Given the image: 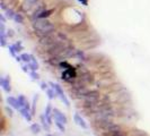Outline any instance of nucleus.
<instances>
[{"label": "nucleus", "instance_id": "1", "mask_svg": "<svg viewBox=\"0 0 150 136\" xmlns=\"http://www.w3.org/2000/svg\"><path fill=\"white\" fill-rule=\"evenodd\" d=\"M33 27L35 30V33L38 34L40 38L52 34L54 31V25L48 20L46 18L44 20H35L33 23Z\"/></svg>", "mask_w": 150, "mask_h": 136}, {"label": "nucleus", "instance_id": "2", "mask_svg": "<svg viewBox=\"0 0 150 136\" xmlns=\"http://www.w3.org/2000/svg\"><path fill=\"white\" fill-rule=\"evenodd\" d=\"M50 85H51V87L56 91V95H59L60 99L66 103V106H68L69 107V101H68V99L67 97L64 95V93H63V90H62V87L59 85V84H56V83H52V82H50Z\"/></svg>", "mask_w": 150, "mask_h": 136}, {"label": "nucleus", "instance_id": "3", "mask_svg": "<svg viewBox=\"0 0 150 136\" xmlns=\"http://www.w3.org/2000/svg\"><path fill=\"white\" fill-rule=\"evenodd\" d=\"M53 115V118H54V121H59V122H61V124H63V125H66L67 124V117L64 116L59 109H53V112H52Z\"/></svg>", "mask_w": 150, "mask_h": 136}, {"label": "nucleus", "instance_id": "4", "mask_svg": "<svg viewBox=\"0 0 150 136\" xmlns=\"http://www.w3.org/2000/svg\"><path fill=\"white\" fill-rule=\"evenodd\" d=\"M0 84H1V86H2V89H3L5 92L9 93V92L11 91V87H10V79H9V77L2 76V77L0 78Z\"/></svg>", "mask_w": 150, "mask_h": 136}, {"label": "nucleus", "instance_id": "5", "mask_svg": "<svg viewBox=\"0 0 150 136\" xmlns=\"http://www.w3.org/2000/svg\"><path fill=\"white\" fill-rule=\"evenodd\" d=\"M19 112L21 114V116L24 117L27 121H31L32 120V112H29V104H27L26 107H24V108H21L20 110H19Z\"/></svg>", "mask_w": 150, "mask_h": 136}, {"label": "nucleus", "instance_id": "6", "mask_svg": "<svg viewBox=\"0 0 150 136\" xmlns=\"http://www.w3.org/2000/svg\"><path fill=\"white\" fill-rule=\"evenodd\" d=\"M74 120H75L76 124H77L78 126H80L81 128H84V129H87V128H88L87 124L85 122V120L81 118V116H80L79 114H75V116H74Z\"/></svg>", "mask_w": 150, "mask_h": 136}, {"label": "nucleus", "instance_id": "7", "mask_svg": "<svg viewBox=\"0 0 150 136\" xmlns=\"http://www.w3.org/2000/svg\"><path fill=\"white\" fill-rule=\"evenodd\" d=\"M7 102H8V104H10L14 109L20 110V104H19V101H18V99H17V97H7Z\"/></svg>", "mask_w": 150, "mask_h": 136}, {"label": "nucleus", "instance_id": "8", "mask_svg": "<svg viewBox=\"0 0 150 136\" xmlns=\"http://www.w3.org/2000/svg\"><path fill=\"white\" fill-rule=\"evenodd\" d=\"M20 58H21V60H23L25 64H29V62L32 61V55H28V53H23V55L20 56Z\"/></svg>", "mask_w": 150, "mask_h": 136}, {"label": "nucleus", "instance_id": "9", "mask_svg": "<svg viewBox=\"0 0 150 136\" xmlns=\"http://www.w3.org/2000/svg\"><path fill=\"white\" fill-rule=\"evenodd\" d=\"M31 131L34 133V134H38L41 132V126L38 125V124H33L32 126H31Z\"/></svg>", "mask_w": 150, "mask_h": 136}, {"label": "nucleus", "instance_id": "10", "mask_svg": "<svg viewBox=\"0 0 150 136\" xmlns=\"http://www.w3.org/2000/svg\"><path fill=\"white\" fill-rule=\"evenodd\" d=\"M36 2H38V0H25L26 8H27V9H29V8H31V7H33Z\"/></svg>", "mask_w": 150, "mask_h": 136}, {"label": "nucleus", "instance_id": "11", "mask_svg": "<svg viewBox=\"0 0 150 136\" xmlns=\"http://www.w3.org/2000/svg\"><path fill=\"white\" fill-rule=\"evenodd\" d=\"M46 93H48V95H49V97H50V99H53V97H56V91H54L53 89H52V90L48 89V90H46Z\"/></svg>", "mask_w": 150, "mask_h": 136}, {"label": "nucleus", "instance_id": "12", "mask_svg": "<svg viewBox=\"0 0 150 136\" xmlns=\"http://www.w3.org/2000/svg\"><path fill=\"white\" fill-rule=\"evenodd\" d=\"M15 20L16 23H19V24H21L23 22H24V18H23V16L20 15V14H16L15 15V17H14V20Z\"/></svg>", "mask_w": 150, "mask_h": 136}, {"label": "nucleus", "instance_id": "13", "mask_svg": "<svg viewBox=\"0 0 150 136\" xmlns=\"http://www.w3.org/2000/svg\"><path fill=\"white\" fill-rule=\"evenodd\" d=\"M38 94L33 97V107H32V115H34L35 112V104H36V101H38Z\"/></svg>", "mask_w": 150, "mask_h": 136}, {"label": "nucleus", "instance_id": "14", "mask_svg": "<svg viewBox=\"0 0 150 136\" xmlns=\"http://www.w3.org/2000/svg\"><path fill=\"white\" fill-rule=\"evenodd\" d=\"M54 122H56V127H58L61 132H64V131H66V128H64V125H63V124H61V122H59V121H54Z\"/></svg>", "mask_w": 150, "mask_h": 136}, {"label": "nucleus", "instance_id": "15", "mask_svg": "<svg viewBox=\"0 0 150 136\" xmlns=\"http://www.w3.org/2000/svg\"><path fill=\"white\" fill-rule=\"evenodd\" d=\"M9 51H10V53H11L13 57H16V52H17V51H16L14 44H13V45H9Z\"/></svg>", "mask_w": 150, "mask_h": 136}, {"label": "nucleus", "instance_id": "16", "mask_svg": "<svg viewBox=\"0 0 150 136\" xmlns=\"http://www.w3.org/2000/svg\"><path fill=\"white\" fill-rule=\"evenodd\" d=\"M14 47H15V49H16V51H17V52H18V51H20V50H21V49H23V47H21V43H20V42H16V43H15V44H14Z\"/></svg>", "mask_w": 150, "mask_h": 136}, {"label": "nucleus", "instance_id": "17", "mask_svg": "<svg viewBox=\"0 0 150 136\" xmlns=\"http://www.w3.org/2000/svg\"><path fill=\"white\" fill-rule=\"evenodd\" d=\"M29 75L32 76V78H33V79H38V77H40L38 74L35 73V72H31V73H29Z\"/></svg>", "mask_w": 150, "mask_h": 136}, {"label": "nucleus", "instance_id": "18", "mask_svg": "<svg viewBox=\"0 0 150 136\" xmlns=\"http://www.w3.org/2000/svg\"><path fill=\"white\" fill-rule=\"evenodd\" d=\"M41 87H42V90H48V85L43 82V83H41Z\"/></svg>", "mask_w": 150, "mask_h": 136}]
</instances>
